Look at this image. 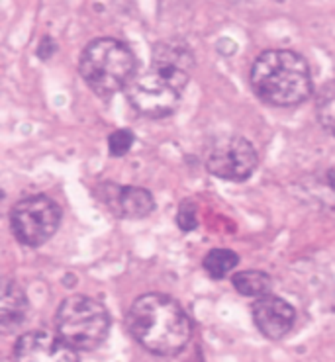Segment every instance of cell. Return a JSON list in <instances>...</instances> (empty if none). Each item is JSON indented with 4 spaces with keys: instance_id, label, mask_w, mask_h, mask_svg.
<instances>
[{
    "instance_id": "1",
    "label": "cell",
    "mask_w": 335,
    "mask_h": 362,
    "mask_svg": "<svg viewBox=\"0 0 335 362\" xmlns=\"http://www.w3.org/2000/svg\"><path fill=\"white\" fill-rule=\"evenodd\" d=\"M126 325L143 349L159 356H175L193 337V323L183 305L159 292L140 296L127 310Z\"/></svg>"
},
{
    "instance_id": "2",
    "label": "cell",
    "mask_w": 335,
    "mask_h": 362,
    "mask_svg": "<svg viewBox=\"0 0 335 362\" xmlns=\"http://www.w3.org/2000/svg\"><path fill=\"white\" fill-rule=\"evenodd\" d=\"M249 81L261 100L278 108L298 106L314 90L308 61L290 49L263 51L253 63Z\"/></svg>"
},
{
    "instance_id": "3",
    "label": "cell",
    "mask_w": 335,
    "mask_h": 362,
    "mask_svg": "<svg viewBox=\"0 0 335 362\" xmlns=\"http://www.w3.org/2000/svg\"><path fill=\"white\" fill-rule=\"evenodd\" d=\"M79 71L94 94L101 98H112L134 81L135 55L124 42L101 37L83 49Z\"/></svg>"
},
{
    "instance_id": "4",
    "label": "cell",
    "mask_w": 335,
    "mask_h": 362,
    "mask_svg": "<svg viewBox=\"0 0 335 362\" xmlns=\"http://www.w3.org/2000/svg\"><path fill=\"white\" fill-rule=\"evenodd\" d=\"M57 335L75 351H94L110 333V313L94 298L69 296L59 303L55 313Z\"/></svg>"
},
{
    "instance_id": "5",
    "label": "cell",
    "mask_w": 335,
    "mask_h": 362,
    "mask_svg": "<svg viewBox=\"0 0 335 362\" xmlns=\"http://www.w3.org/2000/svg\"><path fill=\"white\" fill-rule=\"evenodd\" d=\"M61 218V208L45 194L22 198L10 210L12 233L25 247L47 243L59 229Z\"/></svg>"
},
{
    "instance_id": "6",
    "label": "cell",
    "mask_w": 335,
    "mask_h": 362,
    "mask_svg": "<svg viewBox=\"0 0 335 362\" xmlns=\"http://www.w3.org/2000/svg\"><path fill=\"white\" fill-rule=\"evenodd\" d=\"M206 169L224 180H247L257 169V151L242 135H224L214 139L204 153Z\"/></svg>"
},
{
    "instance_id": "7",
    "label": "cell",
    "mask_w": 335,
    "mask_h": 362,
    "mask_svg": "<svg viewBox=\"0 0 335 362\" xmlns=\"http://www.w3.org/2000/svg\"><path fill=\"white\" fill-rule=\"evenodd\" d=\"M126 94L135 112L155 119L171 116L178 106V98H181V93L175 86L169 85L167 81H163L153 71L134 76V81L127 85Z\"/></svg>"
},
{
    "instance_id": "8",
    "label": "cell",
    "mask_w": 335,
    "mask_h": 362,
    "mask_svg": "<svg viewBox=\"0 0 335 362\" xmlns=\"http://www.w3.org/2000/svg\"><path fill=\"white\" fill-rule=\"evenodd\" d=\"M178 93L191 83L194 71V53L183 40H163L151 49V69Z\"/></svg>"
},
{
    "instance_id": "9",
    "label": "cell",
    "mask_w": 335,
    "mask_h": 362,
    "mask_svg": "<svg viewBox=\"0 0 335 362\" xmlns=\"http://www.w3.org/2000/svg\"><path fill=\"white\" fill-rule=\"evenodd\" d=\"M12 362H79L75 349L45 331H28L14 345Z\"/></svg>"
},
{
    "instance_id": "10",
    "label": "cell",
    "mask_w": 335,
    "mask_h": 362,
    "mask_svg": "<svg viewBox=\"0 0 335 362\" xmlns=\"http://www.w3.org/2000/svg\"><path fill=\"white\" fill-rule=\"evenodd\" d=\"M251 313L257 329L265 337L273 339V341H278L288 335V331L293 329L294 321H296V312L293 305L273 294L263 296L253 303Z\"/></svg>"
},
{
    "instance_id": "11",
    "label": "cell",
    "mask_w": 335,
    "mask_h": 362,
    "mask_svg": "<svg viewBox=\"0 0 335 362\" xmlns=\"http://www.w3.org/2000/svg\"><path fill=\"white\" fill-rule=\"evenodd\" d=\"M108 194L102 196L104 202L118 218H147L155 210V200L149 190L142 186H106Z\"/></svg>"
},
{
    "instance_id": "12",
    "label": "cell",
    "mask_w": 335,
    "mask_h": 362,
    "mask_svg": "<svg viewBox=\"0 0 335 362\" xmlns=\"http://www.w3.org/2000/svg\"><path fill=\"white\" fill-rule=\"evenodd\" d=\"M30 303L25 298L24 288L16 280L6 278L2 282V296H0V327L2 333H14L22 327L28 317Z\"/></svg>"
},
{
    "instance_id": "13",
    "label": "cell",
    "mask_w": 335,
    "mask_h": 362,
    "mask_svg": "<svg viewBox=\"0 0 335 362\" xmlns=\"http://www.w3.org/2000/svg\"><path fill=\"white\" fill-rule=\"evenodd\" d=\"M232 284L242 296L259 300L263 296L271 294L273 280L263 270H242V272H235L234 278H232Z\"/></svg>"
},
{
    "instance_id": "14",
    "label": "cell",
    "mask_w": 335,
    "mask_h": 362,
    "mask_svg": "<svg viewBox=\"0 0 335 362\" xmlns=\"http://www.w3.org/2000/svg\"><path fill=\"white\" fill-rule=\"evenodd\" d=\"M316 114L322 127L335 137V81H329L318 90Z\"/></svg>"
},
{
    "instance_id": "15",
    "label": "cell",
    "mask_w": 335,
    "mask_h": 362,
    "mask_svg": "<svg viewBox=\"0 0 335 362\" xmlns=\"http://www.w3.org/2000/svg\"><path fill=\"white\" fill-rule=\"evenodd\" d=\"M237 262H239V257L234 251H229V249H212L204 257L202 264H204V270L208 272L210 278L220 280V278L229 274L237 267Z\"/></svg>"
},
{
    "instance_id": "16",
    "label": "cell",
    "mask_w": 335,
    "mask_h": 362,
    "mask_svg": "<svg viewBox=\"0 0 335 362\" xmlns=\"http://www.w3.org/2000/svg\"><path fill=\"white\" fill-rule=\"evenodd\" d=\"M135 141V135L132 129H116L108 137V149L112 157H124Z\"/></svg>"
},
{
    "instance_id": "17",
    "label": "cell",
    "mask_w": 335,
    "mask_h": 362,
    "mask_svg": "<svg viewBox=\"0 0 335 362\" xmlns=\"http://www.w3.org/2000/svg\"><path fill=\"white\" fill-rule=\"evenodd\" d=\"M176 223L186 233L198 228V210H196L193 200H185V202L181 204L178 214H176Z\"/></svg>"
},
{
    "instance_id": "18",
    "label": "cell",
    "mask_w": 335,
    "mask_h": 362,
    "mask_svg": "<svg viewBox=\"0 0 335 362\" xmlns=\"http://www.w3.org/2000/svg\"><path fill=\"white\" fill-rule=\"evenodd\" d=\"M53 51H55V43H53V40H51V37H43L42 43H40V49H38V55L45 61L53 55Z\"/></svg>"
},
{
    "instance_id": "19",
    "label": "cell",
    "mask_w": 335,
    "mask_h": 362,
    "mask_svg": "<svg viewBox=\"0 0 335 362\" xmlns=\"http://www.w3.org/2000/svg\"><path fill=\"white\" fill-rule=\"evenodd\" d=\"M327 182H329V186L335 190V169H331L327 173Z\"/></svg>"
}]
</instances>
